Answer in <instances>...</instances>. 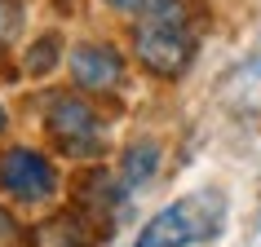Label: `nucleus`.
Segmentation results:
<instances>
[{
  "instance_id": "13",
  "label": "nucleus",
  "mask_w": 261,
  "mask_h": 247,
  "mask_svg": "<svg viewBox=\"0 0 261 247\" xmlns=\"http://www.w3.org/2000/svg\"><path fill=\"white\" fill-rule=\"evenodd\" d=\"M107 5H111V9H124V14H138L142 0H107Z\"/></svg>"
},
{
  "instance_id": "6",
  "label": "nucleus",
  "mask_w": 261,
  "mask_h": 247,
  "mask_svg": "<svg viewBox=\"0 0 261 247\" xmlns=\"http://www.w3.org/2000/svg\"><path fill=\"white\" fill-rule=\"evenodd\" d=\"M155 172H160V141L138 137L128 150H124V159H120V181L128 186V190H138V186H146Z\"/></svg>"
},
{
  "instance_id": "1",
  "label": "nucleus",
  "mask_w": 261,
  "mask_h": 247,
  "mask_svg": "<svg viewBox=\"0 0 261 247\" xmlns=\"http://www.w3.org/2000/svg\"><path fill=\"white\" fill-rule=\"evenodd\" d=\"M221 225H226V199L217 190H199L155 212L133 247H195L217 238Z\"/></svg>"
},
{
  "instance_id": "3",
  "label": "nucleus",
  "mask_w": 261,
  "mask_h": 247,
  "mask_svg": "<svg viewBox=\"0 0 261 247\" xmlns=\"http://www.w3.org/2000/svg\"><path fill=\"white\" fill-rule=\"evenodd\" d=\"M44 128L62 155L71 159H97L107 146V123L80 93H54L44 106Z\"/></svg>"
},
{
  "instance_id": "2",
  "label": "nucleus",
  "mask_w": 261,
  "mask_h": 247,
  "mask_svg": "<svg viewBox=\"0 0 261 247\" xmlns=\"http://www.w3.org/2000/svg\"><path fill=\"white\" fill-rule=\"evenodd\" d=\"M195 40L191 22H155V18H138L133 22V53L155 80H181L195 62Z\"/></svg>"
},
{
  "instance_id": "10",
  "label": "nucleus",
  "mask_w": 261,
  "mask_h": 247,
  "mask_svg": "<svg viewBox=\"0 0 261 247\" xmlns=\"http://www.w3.org/2000/svg\"><path fill=\"white\" fill-rule=\"evenodd\" d=\"M49 238H54L58 247H93V230H84L75 217H71V221L62 217V221L54 225V234H49Z\"/></svg>"
},
{
  "instance_id": "7",
  "label": "nucleus",
  "mask_w": 261,
  "mask_h": 247,
  "mask_svg": "<svg viewBox=\"0 0 261 247\" xmlns=\"http://www.w3.org/2000/svg\"><path fill=\"white\" fill-rule=\"evenodd\" d=\"M80 199H84V207H93L97 217H111L115 207L124 203V194H128V186L124 181H111L107 172H89V177L80 181Z\"/></svg>"
},
{
  "instance_id": "8",
  "label": "nucleus",
  "mask_w": 261,
  "mask_h": 247,
  "mask_svg": "<svg viewBox=\"0 0 261 247\" xmlns=\"http://www.w3.org/2000/svg\"><path fill=\"white\" fill-rule=\"evenodd\" d=\"M58 62H62V36H58V31H44L40 40H31L27 57H22L27 75H49Z\"/></svg>"
},
{
  "instance_id": "12",
  "label": "nucleus",
  "mask_w": 261,
  "mask_h": 247,
  "mask_svg": "<svg viewBox=\"0 0 261 247\" xmlns=\"http://www.w3.org/2000/svg\"><path fill=\"white\" fill-rule=\"evenodd\" d=\"M18 243H22V225L0 207V247H18Z\"/></svg>"
},
{
  "instance_id": "4",
  "label": "nucleus",
  "mask_w": 261,
  "mask_h": 247,
  "mask_svg": "<svg viewBox=\"0 0 261 247\" xmlns=\"http://www.w3.org/2000/svg\"><path fill=\"white\" fill-rule=\"evenodd\" d=\"M0 194L22 207H40L58 194V168L31 146H14L0 155Z\"/></svg>"
},
{
  "instance_id": "11",
  "label": "nucleus",
  "mask_w": 261,
  "mask_h": 247,
  "mask_svg": "<svg viewBox=\"0 0 261 247\" xmlns=\"http://www.w3.org/2000/svg\"><path fill=\"white\" fill-rule=\"evenodd\" d=\"M22 27V0H0V44H9Z\"/></svg>"
},
{
  "instance_id": "14",
  "label": "nucleus",
  "mask_w": 261,
  "mask_h": 247,
  "mask_svg": "<svg viewBox=\"0 0 261 247\" xmlns=\"http://www.w3.org/2000/svg\"><path fill=\"white\" fill-rule=\"evenodd\" d=\"M0 133H5V110H0Z\"/></svg>"
},
{
  "instance_id": "5",
  "label": "nucleus",
  "mask_w": 261,
  "mask_h": 247,
  "mask_svg": "<svg viewBox=\"0 0 261 247\" xmlns=\"http://www.w3.org/2000/svg\"><path fill=\"white\" fill-rule=\"evenodd\" d=\"M71 80L80 93H115L124 88V57L111 44H75L67 53Z\"/></svg>"
},
{
  "instance_id": "9",
  "label": "nucleus",
  "mask_w": 261,
  "mask_h": 247,
  "mask_svg": "<svg viewBox=\"0 0 261 247\" xmlns=\"http://www.w3.org/2000/svg\"><path fill=\"white\" fill-rule=\"evenodd\" d=\"M138 18H155V22H191V0H142Z\"/></svg>"
}]
</instances>
